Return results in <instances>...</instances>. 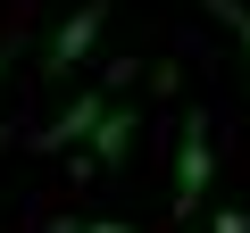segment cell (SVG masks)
Returning a JSON list of instances; mask_svg holds the SVG:
<instances>
[{
  "label": "cell",
  "mask_w": 250,
  "mask_h": 233,
  "mask_svg": "<svg viewBox=\"0 0 250 233\" xmlns=\"http://www.w3.org/2000/svg\"><path fill=\"white\" fill-rule=\"evenodd\" d=\"M117 83H125V67H108V75H100V83H92L83 100H67V108L50 116V125L34 134V150H75V158H83V150L100 142V125L117 116Z\"/></svg>",
  "instance_id": "6da1fadb"
},
{
  "label": "cell",
  "mask_w": 250,
  "mask_h": 233,
  "mask_svg": "<svg viewBox=\"0 0 250 233\" xmlns=\"http://www.w3.org/2000/svg\"><path fill=\"white\" fill-rule=\"evenodd\" d=\"M200 192H208V116L192 108L184 134H175V216H192Z\"/></svg>",
  "instance_id": "7a4b0ae2"
},
{
  "label": "cell",
  "mask_w": 250,
  "mask_h": 233,
  "mask_svg": "<svg viewBox=\"0 0 250 233\" xmlns=\"http://www.w3.org/2000/svg\"><path fill=\"white\" fill-rule=\"evenodd\" d=\"M100 25H108V0H83V9H75L59 34H50V50H42V75H75V58H92Z\"/></svg>",
  "instance_id": "3957f363"
},
{
  "label": "cell",
  "mask_w": 250,
  "mask_h": 233,
  "mask_svg": "<svg viewBox=\"0 0 250 233\" xmlns=\"http://www.w3.org/2000/svg\"><path fill=\"white\" fill-rule=\"evenodd\" d=\"M125 150H134V108H117V116H108V125H100V142H92V150H83L75 167H117Z\"/></svg>",
  "instance_id": "277c9868"
},
{
  "label": "cell",
  "mask_w": 250,
  "mask_h": 233,
  "mask_svg": "<svg viewBox=\"0 0 250 233\" xmlns=\"http://www.w3.org/2000/svg\"><path fill=\"white\" fill-rule=\"evenodd\" d=\"M200 9H208V17H217V25L242 42V58H250V9H242V0H200Z\"/></svg>",
  "instance_id": "5b68a950"
},
{
  "label": "cell",
  "mask_w": 250,
  "mask_h": 233,
  "mask_svg": "<svg viewBox=\"0 0 250 233\" xmlns=\"http://www.w3.org/2000/svg\"><path fill=\"white\" fill-rule=\"evenodd\" d=\"M67 233H134V225H117V216H83V225H67Z\"/></svg>",
  "instance_id": "8992f818"
},
{
  "label": "cell",
  "mask_w": 250,
  "mask_h": 233,
  "mask_svg": "<svg viewBox=\"0 0 250 233\" xmlns=\"http://www.w3.org/2000/svg\"><path fill=\"white\" fill-rule=\"evenodd\" d=\"M217 233H250V208H217Z\"/></svg>",
  "instance_id": "52a82bcc"
},
{
  "label": "cell",
  "mask_w": 250,
  "mask_h": 233,
  "mask_svg": "<svg viewBox=\"0 0 250 233\" xmlns=\"http://www.w3.org/2000/svg\"><path fill=\"white\" fill-rule=\"evenodd\" d=\"M9 58H17V42H0V75H9Z\"/></svg>",
  "instance_id": "ba28073f"
}]
</instances>
